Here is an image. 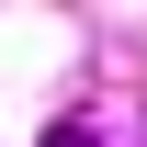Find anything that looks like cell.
<instances>
[{
  "label": "cell",
  "instance_id": "cell-1",
  "mask_svg": "<svg viewBox=\"0 0 147 147\" xmlns=\"http://www.w3.org/2000/svg\"><path fill=\"white\" fill-rule=\"evenodd\" d=\"M45 147H102V136H91V125H45Z\"/></svg>",
  "mask_w": 147,
  "mask_h": 147
}]
</instances>
